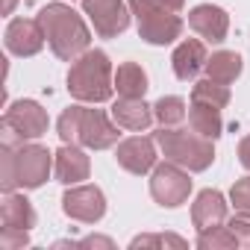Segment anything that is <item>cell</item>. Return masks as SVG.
I'll return each instance as SVG.
<instances>
[{"label":"cell","mask_w":250,"mask_h":250,"mask_svg":"<svg viewBox=\"0 0 250 250\" xmlns=\"http://www.w3.org/2000/svg\"><path fill=\"white\" fill-rule=\"evenodd\" d=\"M53 171V153L36 142H21L9 133H3L0 142V188H39Z\"/></svg>","instance_id":"cell-1"},{"label":"cell","mask_w":250,"mask_h":250,"mask_svg":"<svg viewBox=\"0 0 250 250\" xmlns=\"http://www.w3.org/2000/svg\"><path fill=\"white\" fill-rule=\"evenodd\" d=\"M62 145H80L88 150H106L118 145V124L109 121L103 109L94 106H68L56 124Z\"/></svg>","instance_id":"cell-2"},{"label":"cell","mask_w":250,"mask_h":250,"mask_svg":"<svg viewBox=\"0 0 250 250\" xmlns=\"http://www.w3.org/2000/svg\"><path fill=\"white\" fill-rule=\"evenodd\" d=\"M39 21L44 27L47 44L50 50L62 59V62H74L77 56H83L91 44V33L85 27V21L68 6V3H47L39 12Z\"/></svg>","instance_id":"cell-3"},{"label":"cell","mask_w":250,"mask_h":250,"mask_svg":"<svg viewBox=\"0 0 250 250\" xmlns=\"http://www.w3.org/2000/svg\"><path fill=\"white\" fill-rule=\"evenodd\" d=\"M68 91L80 103H103L115 91V74L112 62L103 50H85L71 62L68 71Z\"/></svg>","instance_id":"cell-4"},{"label":"cell","mask_w":250,"mask_h":250,"mask_svg":"<svg viewBox=\"0 0 250 250\" xmlns=\"http://www.w3.org/2000/svg\"><path fill=\"white\" fill-rule=\"evenodd\" d=\"M156 145L162 150V156L186 171H206L215 162V147L212 139H203L200 133L180 130V127H159L156 130Z\"/></svg>","instance_id":"cell-5"},{"label":"cell","mask_w":250,"mask_h":250,"mask_svg":"<svg viewBox=\"0 0 250 250\" xmlns=\"http://www.w3.org/2000/svg\"><path fill=\"white\" fill-rule=\"evenodd\" d=\"M127 3H130V12L136 15L139 36L147 44H171V42L180 39V33H183L180 12H174L168 6H159L153 0H127Z\"/></svg>","instance_id":"cell-6"},{"label":"cell","mask_w":250,"mask_h":250,"mask_svg":"<svg viewBox=\"0 0 250 250\" xmlns=\"http://www.w3.org/2000/svg\"><path fill=\"white\" fill-rule=\"evenodd\" d=\"M150 194L165 209H174V206L186 203L188 194H191V177H188V171L165 159L162 165H156L150 171Z\"/></svg>","instance_id":"cell-7"},{"label":"cell","mask_w":250,"mask_h":250,"mask_svg":"<svg viewBox=\"0 0 250 250\" xmlns=\"http://www.w3.org/2000/svg\"><path fill=\"white\" fill-rule=\"evenodd\" d=\"M47 112L36 100H15L3 112V133L21 139V142H36L47 133Z\"/></svg>","instance_id":"cell-8"},{"label":"cell","mask_w":250,"mask_h":250,"mask_svg":"<svg viewBox=\"0 0 250 250\" xmlns=\"http://www.w3.org/2000/svg\"><path fill=\"white\" fill-rule=\"evenodd\" d=\"M83 12L91 18L94 33L100 39H115L130 27V3L127 0H83Z\"/></svg>","instance_id":"cell-9"},{"label":"cell","mask_w":250,"mask_h":250,"mask_svg":"<svg viewBox=\"0 0 250 250\" xmlns=\"http://www.w3.org/2000/svg\"><path fill=\"white\" fill-rule=\"evenodd\" d=\"M62 209L68 218L80 224H97L106 215V197L97 186H71L62 197Z\"/></svg>","instance_id":"cell-10"},{"label":"cell","mask_w":250,"mask_h":250,"mask_svg":"<svg viewBox=\"0 0 250 250\" xmlns=\"http://www.w3.org/2000/svg\"><path fill=\"white\" fill-rule=\"evenodd\" d=\"M156 139H147V136H133V139H124L118 147H115V159L124 171H130L136 177L147 174L156 168Z\"/></svg>","instance_id":"cell-11"},{"label":"cell","mask_w":250,"mask_h":250,"mask_svg":"<svg viewBox=\"0 0 250 250\" xmlns=\"http://www.w3.org/2000/svg\"><path fill=\"white\" fill-rule=\"evenodd\" d=\"M47 36L39 18H15L6 27V50L15 56H36L44 47Z\"/></svg>","instance_id":"cell-12"},{"label":"cell","mask_w":250,"mask_h":250,"mask_svg":"<svg viewBox=\"0 0 250 250\" xmlns=\"http://www.w3.org/2000/svg\"><path fill=\"white\" fill-rule=\"evenodd\" d=\"M53 174L65 186H77V183L88 180L91 162H88V156H85V150L80 145H62L53 153Z\"/></svg>","instance_id":"cell-13"},{"label":"cell","mask_w":250,"mask_h":250,"mask_svg":"<svg viewBox=\"0 0 250 250\" xmlns=\"http://www.w3.org/2000/svg\"><path fill=\"white\" fill-rule=\"evenodd\" d=\"M188 27L206 39V42H224L227 33H229V15L221 9V6H212V3H200L188 12Z\"/></svg>","instance_id":"cell-14"},{"label":"cell","mask_w":250,"mask_h":250,"mask_svg":"<svg viewBox=\"0 0 250 250\" xmlns=\"http://www.w3.org/2000/svg\"><path fill=\"white\" fill-rule=\"evenodd\" d=\"M112 121L124 130L142 133L156 121V115H153V106L145 103V97H118L112 103Z\"/></svg>","instance_id":"cell-15"},{"label":"cell","mask_w":250,"mask_h":250,"mask_svg":"<svg viewBox=\"0 0 250 250\" xmlns=\"http://www.w3.org/2000/svg\"><path fill=\"white\" fill-rule=\"evenodd\" d=\"M206 62H209V53H206V44L200 39H186L177 44V50L171 53V65H174V74L180 80H194L200 71H206Z\"/></svg>","instance_id":"cell-16"},{"label":"cell","mask_w":250,"mask_h":250,"mask_svg":"<svg viewBox=\"0 0 250 250\" xmlns=\"http://www.w3.org/2000/svg\"><path fill=\"white\" fill-rule=\"evenodd\" d=\"M191 221H194V227L200 232L227 224V200H224V194L215 191V188H203L191 203Z\"/></svg>","instance_id":"cell-17"},{"label":"cell","mask_w":250,"mask_h":250,"mask_svg":"<svg viewBox=\"0 0 250 250\" xmlns=\"http://www.w3.org/2000/svg\"><path fill=\"white\" fill-rule=\"evenodd\" d=\"M0 224L15 227V229H33L36 227L33 203L24 194H18V191H6L3 194V206H0Z\"/></svg>","instance_id":"cell-18"},{"label":"cell","mask_w":250,"mask_h":250,"mask_svg":"<svg viewBox=\"0 0 250 250\" xmlns=\"http://www.w3.org/2000/svg\"><path fill=\"white\" fill-rule=\"evenodd\" d=\"M115 91L118 97H145L147 91V74L136 62H124L115 71Z\"/></svg>","instance_id":"cell-19"},{"label":"cell","mask_w":250,"mask_h":250,"mask_svg":"<svg viewBox=\"0 0 250 250\" xmlns=\"http://www.w3.org/2000/svg\"><path fill=\"white\" fill-rule=\"evenodd\" d=\"M188 127L194 133H200L203 139H218L224 130V121H221V109L206 106V103H191L188 106Z\"/></svg>","instance_id":"cell-20"},{"label":"cell","mask_w":250,"mask_h":250,"mask_svg":"<svg viewBox=\"0 0 250 250\" xmlns=\"http://www.w3.org/2000/svg\"><path fill=\"white\" fill-rule=\"evenodd\" d=\"M241 74V56L235 50H218L209 56L206 62V77L209 80H218V83H235Z\"/></svg>","instance_id":"cell-21"},{"label":"cell","mask_w":250,"mask_h":250,"mask_svg":"<svg viewBox=\"0 0 250 250\" xmlns=\"http://www.w3.org/2000/svg\"><path fill=\"white\" fill-rule=\"evenodd\" d=\"M191 103H206V106H215V109H224L229 103V85L227 83H218V80H197L194 88H191Z\"/></svg>","instance_id":"cell-22"},{"label":"cell","mask_w":250,"mask_h":250,"mask_svg":"<svg viewBox=\"0 0 250 250\" xmlns=\"http://www.w3.org/2000/svg\"><path fill=\"white\" fill-rule=\"evenodd\" d=\"M153 115L159 121V127H177L186 121V100L183 97H159L153 106Z\"/></svg>","instance_id":"cell-23"},{"label":"cell","mask_w":250,"mask_h":250,"mask_svg":"<svg viewBox=\"0 0 250 250\" xmlns=\"http://www.w3.org/2000/svg\"><path fill=\"white\" fill-rule=\"evenodd\" d=\"M197 247L200 250H229V247H238V238L229 227H212V229H203L197 235Z\"/></svg>","instance_id":"cell-24"},{"label":"cell","mask_w":250,"mask_h":250,"mask_svg":"<svg viewBox=\"0 0 250 250\" xmlns=\"http://www.w3.org/2000/svg\"><path fill=\"white\" fill-rule=\"evenodd\" d=\"M130 247L133 250H139V247H186V238L171 235V232H165V235H136L130 241Z\"/></svg>","instance_id":"cell-25"},{"label":"cell","mask_w":250,"mask_h":250,"mask_svg":"<svg viewBox=\"0 0 250 250\" xmlns=\"http://www.w3.org/2000/svg\"><path fill=\"white\" fill-rule=\"evenodd\" d=\"M229 203L235 206V212L250 215V177L238 180V183L229 188Z\"/></svg>","instance_id":"cell-26"},{"label":"cell","mask_w":250,"mask_h":250,"mask_svg":"<svg viewBox=\"0 0 250 250\" xmlns=\"http://www.w3.org/2000/svg\"><path fill=\"white\" fill-rule=\"evenodd\" d=\"M27 244H30V229H15V227L0 229V247L3 250H21Z\"/></svg>","instance_id":"cell-27"},{"label":"cell","mask_w":250,"mask_h":250,"mask_svg":"<svg viewBox=\"0 0 250 250\" xmlns=\"http://www.w3.org/2000/svg\"><path fill=\"white\" fill-rule=\"evenodd\" d=\"M232 232H235V238H238V247H250V215H235L229 224H227Z\"/></svg>","instance_id":"cell-28"},{"label":"cell","mask_w":250,"mask_h":250,"mask_svg":"<svg viewBox=\"0 0 250 250\" xmlns=\"http://www.w3.org/2000/svg\"><path fill=\"white\" fill-rule=\"evenodd\" d=\"M74 247H106V250H112L115 244H112V238H106V235H88V238L74 241Z\"/></svg>","instance_id":"cell-29"},{"label":"cell","mask_w":250,"mask_h":250,"mask_svg":"<svg viewBox=\"0 0 250 250\" xmlns=\"http://www.w3.org/2000/svg\"><path fill=\"white\" fill-rule=\"evenodd\" d=\"M238 162L250 171V136H244L241 145H238Z\"/></svg>","instance_id":"cell-30"},{"label":"cell","mask_w":250,"mask_h":250,"mask_svg":"<svg viewBox=\"0 0 250 250\" xmlns=\"http://www.w3.org/2000/svg\"><path fill=\"white\" fill-rule=\"evenodd\" d=\"M153 3H159V6H168V9H174V12H180V9L186 6V0H153Z\"/></svg>","instance_id":"cell-31"},{"label":"cell","mask_w":250,"mask_h":250,"mask_svg":"<svg viewBox=\"0 0 250 250\" xmlns=\"http://www.w3.org/2000/svg\"><path fill=\"white\" fill-rule=\"evenodd\" d=\"M15 3H18V0H3V15H12Z\"/></svg>","instance_id":"cell-32"}]
</instances>
